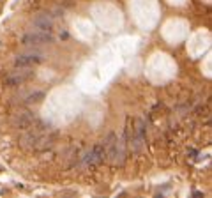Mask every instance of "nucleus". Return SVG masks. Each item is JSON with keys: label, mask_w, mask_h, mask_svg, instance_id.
I'll list each match as a JSON object with an SVG mask.
<instances>
[{"label": "nucleus", "mask_w": 212, "mask_h": 198, "mask_svg": "<svg viewBox=\"0 0 212 198\" xmlns=\"http://www.w3.org/2000/svg\"><path fill=\"white\" fill-rule=\"evenodd\" d=\"M51 41V35L50 32H30V34H25L21 42L25 46H39V44H44V42H50Z\"/></svg>", "instance_id": "nucleus-1"}, {"label": "nucleus", "mask_w": 212, "mask_h": 198, "mask_svg": "<svg viewBox=\"0 0 212 198\" xmlns=\"http://www.w3.org/2000/svg\"><path fill=\"white\" fill-rule=\"evenodd\" d=\"M34 113H30V112H19V113H16V117L12 119V126L16 127V129H28L32 124H34Z\"/></svg>", "instance_id": "nucleus-2"}, {"label": "nucleus", "mask_w": 212, "mask_h": 198, "mask_svg": "<svg viewBox=\"0 0 212 198\" xmlns=\"http://www.w3.org/2000/svg\"><path fill=\"white\" fill-rule=\"evenodd\" d=\"M42 60L41 55H35V53H28V55H19L16 58V65L18 67H28V65H35Z\"/></svg>", "instance_id": "nucleus-3"}, {"label": "nucleus", "mask_w": 212, "mask_h": 198, "mask_svg": "<svg viewBox=\"0 0 212 198\" xmlns=\"http://www.w3.org/2000/svg\"><path fill=\"white\" fill-rule=\"evenodd\" d=\"M30 76H32V71H18V73L11 74V76L6 80V83H7V87H16V85H19V83L27 81Z\"/></svg>", "instance_id": "nucleus-4"}, {"label": "nucleus", "mask_w": 212, "mask_h": 198, "mask_svg": "<svg viewBox=\"0 0 212 198\" xmlns=\"http://www.w3.org/2000/svg\"><path fill=\"white\" fill-rule=\"evenodd\" d=\"M34 25H35L39 30H42V32H48V30L51 28V25H53V19H51V16H48V14H41V16H37V18L34 19Z\"/></svg>", "instance_id": "nucleus-5"}, {"label": "nucleus", "mask_w": 212, "mask_h": 198, "mask_svg": "<svg viewBox=\"0 0 212 198\" xmlns=\"http://www.w3.org/2000/svg\"><path fill=\"white\" fill-rule=\"evenodd\" d=\"M104 149H103V145H96L94 147V150L89 154V158H87V163L89 165H97V163H101L103 159H104Z\"/></svg>", "instance_id": "nucleus-6"}, {"label": "nucleus", "mask_w": 212, "mask_h": 198, "mask_svg": "<svg viewBox=\"0 0 212 198\" xmlns=\"http://www.w3.org/2000/svg\"><path fill=\"white\" fill-rule=\"evenodd\" d=\"M42 97H44V92H35V94H30L28 97H27V104H32V103H39V101H42Z\"/></svg>", "instance_id": "nucleus-7"}]
</instances>
